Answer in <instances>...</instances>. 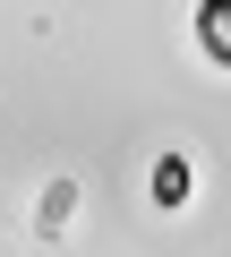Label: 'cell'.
<instances>
[{"instance_id":"3957f363","label":"cell","mask_w":231,"mask_h":257,"mask_svg":"<svg viewBox=\"0 0 231 257\" xmlns=\"http://www.w3.org/2000/svg\"><path fill=\"white\" fill-rule=\"evenodd\" d=\"M69 206H77V189H69V180H60V189H52V197H43V231H60V214H69Z\"/></svg>"},{"instance_id":"6da1fadb","label":"cell","mask_w":231,"mask_h":257,"mask_svg":"<svg viewBox=\"0 0 231 257\" xmlns=\"http://www.w3.org/2000/svg\"><path fill=\"white\" fill-rule=\"evenodd\" d=\"M188 189H197V163H188V155H154V172H146V197L171 214V206H188Z\"/></svg>"},{"instance_id":"7a4b0ae2","label":"cell","mask_w":231,"mask_h":257,"mask_svg":"<svg viewBox=\"0 0 231 257\" xmlns=\"http://www.w3.org/2000/svg\"><path fill=\"white\" fill-rule=\"evenodd\" d=\"M197 43H205L214 69H231V0H205L197 9Z\"/></svg>"}]
</instances>
